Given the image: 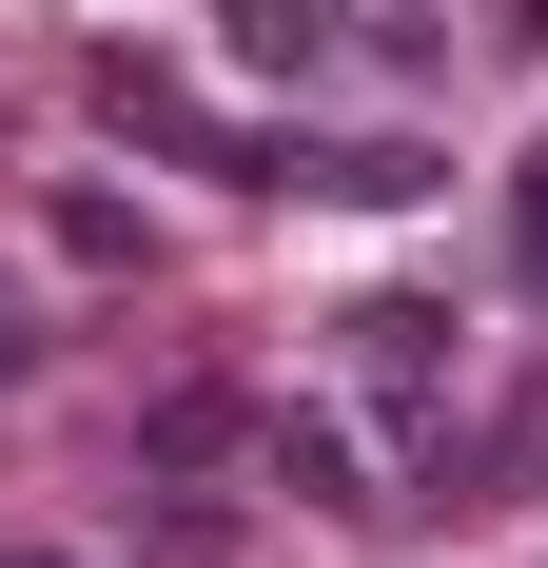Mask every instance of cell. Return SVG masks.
I'll return each mask as SVG.
<instances>
[{"label":"cell","mask_w":548,"mask_h":568,"mask_svg":"<svg viewBox=\"0 0 548 568\" xmlns=\"http://www.w3.org/2000/svg\"><path fill=\"white\" fill-rule=\"evenodd\" d=\"M274 490H294V510H373V470H353L333 412H274Z\"/></svg>","instance_id":"5b68a950"},{"label":"cell","mask_w":548,"mask_h":568,"mask_svg":"<svg viewBox=\"0 0 548 568\" xmlns=\"http://www.w3.org/2000/svg\"><path fill=\"white\" fill-rule=\"evenodd\" d=\"M59 255H79V275H158V235H138V196H99V176H59Z\"/></svg>","instance_id":"8992f818"},{"label":"cell","mask_w":548,"mask_h":568,"mask_svg":"<svg viewBox=\"0 0 548 568\" xmlns=\"http://www.w3.org/2000/svg\"><path fill=\"white\" fill-rule=\"evenodd\" d=\"M20 373H40V334H20V294H0V393H20Z\"/></svg>","instance_id":"ba28073f"},{"label":"cell","mask_w":548,"mask_h":568,"mask_svg":"<svg viewBox=\"0 0 548 568\" xmlns=\"http://www.w3.org/2000/svg\"><path fill=\"white\" fill-rule=\"evenodd\" d=\"M99 118H118V138H158V158H216V176H255L216 118H196V79H158V59H99Z\"/></svg>","instance_id":"277c9868"},{"label":"cell","mask_w":548,"mask_h":568,"mask_svg":"<svg viewBox=\"0 0 548 568\" xmlns=\"http://www.w3.org/2000/svg\"><path fill=\"white\" fill-rule=\"evenodd\" d=\"M333 334H353V373H373V393H450V314H432V294H353Z\"/></svg>","instance_id":"3957f363"},{"label":"cell","mask_w":548,"mask_h":568,"mask_svg":"<svg viewBox=\"0 0 548 568\" xmlns=\"http://www.w3.org/2000/svg\"><path fill=\"white\" fill-rule=\"evenodd\" d=\"M216 59H235V79H294V99H314L353 40H333V0H216Z\"/></svg>","instance_id":"7a4b0ae2"},{"label":"cell","mask_w":548,"mask_h":568,"mask_svg":"<svg viewBox=\"0 0 548 568\" xmlns=\"http://www.w3.org/2000/svg\"><path fill=\"white\" fill-rule=\"evenodd\" d=\"M138 452H158V470H216V452H235V393H158V412H138Z\"/></svg>","instance_id":"52a82bcc"},{"label":"cell","mask_w":548,"mask_h":568,"mask_svg":"<svg viewBox=\"0 0 548 568\" xmlns=\"http://www.w3.org/2000/svg\"><path fill=\"white\" fill-rule=\"evenodd\" d=\"M0 568H59V549H0Z\"/></svg>","instance_id":"30bf717a"},{"label":"cell","mask_w":548,"mask_h":568,"mask_svg":"<svg viewBox=\"0 0 548 568\" xmlns=\"http://www.w3.org/2000/svg\"><path fill=\"white\" fill-rule=\"evenodd\" d=\"M255 196H333V216H412V196H450L432 138H274Z\"/></svg>","instance_id":"6da1fadb"},{"label":"cell","mask_w":548,"mask_h":568,"mask_svg":"<svg viewBox=\"0 0 548 568\" xmlns=\"http://www.w3.org/2000/svg\"><path fill=\"white\" fill-rule=\"evenodd\" d=\"M509 216H529V275H548V158H529V196H509Z\"/></svg>","instance_id":"9c48e42d"}]
</instances>
